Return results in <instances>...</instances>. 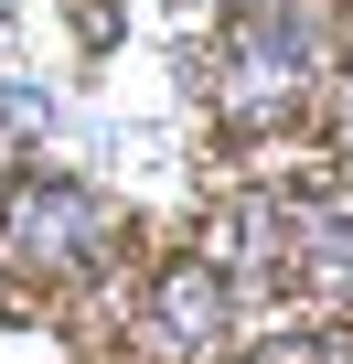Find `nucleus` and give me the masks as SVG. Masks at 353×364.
Instances as JSON below:
<instances>
[{
  "instance_id": "f257e3e1",
  "label": "nucleus",
  "mask_w": 353,
  "mask_h": 364,
  "mask_svg": "<svg viewBox=\"0 0 353 364\" xmlns=\"http://www.w3.org/2000/svg\"><path fill=\"white\" fill-rule=\"evenodd\" d=\"M321 75V0H246L225 33V118L268 129L310 97Z\"/></svg>"
},
{
  "instance_id": "f03ea898",
  "label": "nucleus",
  "mask_w": 353,
  "mask_h": 364,
  "mask_svg": "<svg viewBox=\"0 0 353 364\" xmlns=\"http://www.w3.org/2000/svg\"><path fill=\"white\" fill-rule=\"evenodd\" d=\"M118 247V215L86 193V182L43 171V182H11V204H0V257L11 268H43V279H75Z\"/></svg>"
},
{
  "instance_id": "7ed1b4c3",
  "label": "nucleus",
  "mask_w": 353,
  "mask_h": 364,
  "mask_svg": "<svg viewBox=\"0 0 353 364\" xmlns=\"http://www.w3.org/2000/svg\"><path fill=\"white\" fill-rule=\"evenodd\" d=\"M150 321H161V343L183 353V364H225V353H236V289H225V257H214V247H204V257H171Z\"/></svg>"
},
{
  "instance_id": "20e7f679",
  "label": "nucleus",
  "mask_w": 353,
  "mask_h": 364,
  "mask_svg": "<svg viewBox=\"0 0 353 364\" xmlns=\"http://www.w3.org/2000/svg\"><path fill=\"white\" fill-rule=\"evenodd\" d=\"M257 364H310V353H300V343H278V353H257Z\"/></svg>"
},
{
  "instance_id": "39448f33",
  "label": "nucleus",
  "mask_w": 353,
  "mask_h": 364,
  "mask_svg": "<svg viewBox=\"0 0 353 364\" xmlns=\"http://www.w3.org/2000/svg\"><path fill=\"white\" fill-rule=\"evenodd\" d=\"M342 150H353V97H342Z\"/></svg>"
},
{
  "instance_id": "423d86ee",
  "label": "nucleus",
  "mask_w": 353,
  "mask_h": 364,
  "mask_svg": "<svg viewBox=\"0 0 353 364\" xmlns=\"http://www.w3.org/2000/svg\"><path fill=\"white\" fill-rule=\"evenodd\" d=\"M0 182H11V139H0Z\"/></svg>"
}]
</instances>
